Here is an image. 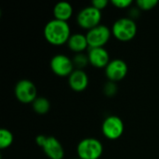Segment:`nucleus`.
<instances>
[{
    "mask_svg": "<svg viewBox=\"0 0 159 159\" xmlns=\"http://www.w3.org/2000/svg\"><path fill=\"white\" fill-rule=\"evenodd\" d=\"M71 35V29L66 21L53 19L44 27L45 39L52 46L59 47L66 44Z\"/></svg>",
    "mask_w": 159,
    "mask_h": 159,
    "instance_id": "f257e3e1",
    "label": "nucleus"
},
{
    "mask_svg": "<svg viewBox=\"0 0 159 159\" xmlns=\"http://www.w3.org/2000/svg\"><path fill=\"white\" fill-rule=\"evenodd\" d=\"M137 30L138 28L135 20L127 17L116 20L111 29L113 36L121 42L132 40L136 36Z\"/></svg>",
    "mask_w": 159,
    "mask_h": 159,
    "instance_id": "f03ea898",
    "label": "nucleus"
},
{
    "mask_svg": "<svg viewBox=\"0 0 159 159\" xmlns=\"http://www.w3.org/2000/svg\"><path fill=\"white\" fill-rule=\"evenodd\" d=\"M76 153L80 159H100L103 153V146L98 139L86 138L77 144Z\"/></svg>",
    "mask_w": 159,
    "mask_h": 159,
    "instance_id": "7ed1b4c3",
    "label": "nucleus"
},
{
    "mask_svg": "<svg viewBox=\"0 0 159 159\" xmlns=\"http://www.w3.org/2000/svg\"><path fill=\"white\" fill-rule=\"evenodd\" d=\"M101 20L102 11L91 5L81 9L76 17V21L78 25L88 31L99 26L101 24Z\"/></svg>",
    "mask_w": 159,
    "mask_h": 159,
    "instance_id": "20e7f679",
    "label": "nucleus"
},
{
    "mask_svg": "<svg viewBox=\"0 0 159 159\" xmlns=\"http://www.w3.org/2000/svg\"><path fill=\"white\" fill-rule=\"evenodd\" d=\"M14 93L17 100L24 104L33 103L37 98V89L35 85L28 79H21L17 82Z\"/></svg>",
    "mask_w": 159,
    "mask_h": 159,
    "instance_id": "39448f33",
    "label": "nucleus"
},
{
    "mask_svg": "<svg viewBox=\"0 0 159 159\" xmlns=\"http://www.w3.org/2000/svg\"><path fill=\"white\" fill-rule=\"evenodd\" d=\"M125 126L122 119L117 116H107L102 125V132L108 140H117L124 133Z\"/></svg>",
    "mask_w": 159,
    "mask_h": 159,
    "instance_id": "423d86ee",
    "label": "nucleus"
},
{
    "mask_svg": "<svg viewBox=\"0 0 159 159\" xmlns=\"http://www.w3.org/2000/svg\"><path fill=\"white\" fill-rule=\"evenodd\" d=\"M111 35H112L111 29L102 24H100L99 26L88 31L86 36L89 43V48H104V46L110 40Z\"/></svg>",
    "mask_w": 159,
    "mask_h": 159,
    "instance_id": "0eeeda50",
    "label": "nucleus"
},
{
    "mask_svg": "<svg viewBox=\"0 0 159 159\" xmlns=\"http://www.w3.org/2000/svg\"><path fill=\"white\" fill-rule=\"evenodd\" d=\"M51 71L60 77H69L70 75L75 70L73 60L64 54H57L50 60Z\"/></svg>",
    "mask_w": 159,
    "mask_h": 159,
    "instance_id": "6e6552de",
    "label": "nucleus"
},
{
    "mask_svg": "<svg viewBox=\"0 0 159 159\" xmlns=\"http://www.w3.org/2000/svg\"><path fill=\"white\" fill-rule=\"evenodd\" d=\"M129 67L127 62L121 59H114L110 61L105 67V75L109 81L119 82L123 80L128 75Z\"/></svg>",
    "mask_w": 159,
    "mask_h": 159,
    "instance_id": "1a4fd4ad",
    "label": "nucleus"
},
{
    "mask_svg": "<svg viewBox=\"0 0 159 159\" xmlns=\"http://www.w3.org/2000/svg\"><path fill=\"white\" fill-rule=\"evenodd\" d=\"M89 61L95 68H104L110 62V56L104 48H90L88 52Z\"/></svg>",
    "mask_w": 159,
    "mask_h": 159,
    "instance_id": "9d476101",
    "label": "nucleus"
},
{
    "mask_svg": "<svg viewBox=\"0 0 159 159\" xmlns=\"http://www.w3.org/2000/svg\"><path fill=\"white\" fill-rule=\"evenodd\" d=\"M89 76L84 70L75 69L68 77V83L71 88L75 92L84 91L89 86Z\"/></svg>",
    "mask_w": 159,
    "mask_h": 159,
    "instance_id": "9b49d317",
    "label": "nucleus"
},
{
    "mask_svg": "<svg viewBox=\"0 0 159 159\" xmlns=\"http://www.w3.org/2000/svg\"><path fill=\"white\" fill-rule=\"evenodd\" d=\"M42 149L49 159H62L64 157V149L60 141L55 137H48Z\"/></svg>",
    "mask_w": 159,
    "mask_h": 159,
    "instance_id": "f8f14e48",
    "label": "nucleus"
},
{
    "mask_svg": "<svg viewBox=\"0 0 159 159\" xmlns=\"http://www.w3.org/2000/svg\"><path fill=\"white\" fill-rule=\"evenodd\" d=\"M74 13L73 6L68 2H59L53 7L54 19L66 21L71 19Z\"/></svg>",
    "mask_w": 159,
    "mask_h": 159,
    "instance_id": "ddd939ff",
    "label": "nucleus"
},
{
    "mask_svg": "<svg viewBox=\"0 0 159 159\" xmlns=\"http://www.w3.org/2000/svg\"><path fill=\"white\" fill-rule=\"evenodd\" d=\"M67 45L69 47V48L77 53H82L83 51H85L88 48H89V43L87 40V36L86 34H74L70 36Z\"/></svg>",
    "mask_w": 159,
    "mask_h": 159,
    "instance_id": "4468645a",
    "label": "nucleus"
},
{
    "mask_svg": "<svg viewBox=\"0 0 159 159\" xmlns=\"http://www.w3.org/2000/svg\"><path fill=\"white\" fill-rule=\"evenodd\" d=\"M32 104L34 111L38 115H46L50 110V102L45 97H37Z\"/></svg>",
    "mask_w": 159,
    "mask_h": 159,
    "instance_id": "2eb2a0df",
    "label": "nucleus"
},
{
    "mask_svg": "<svg viewBox=\"0 0 159 159\" xmlns=\"http://www.w3.org/2000/svg\"><path fill=\"white\" fill-rule=\"evenodd\" d=\"M14 141V136L10 130L7 129H0V148L2 150L8 148Z\"/></svg>",
    "mask_w": 159,
    "mask_h": 159,
    "instance_id": "dca6fc26",
    "label": "nucleus"
},
{
    "mask_svg": "<svg viewBox=\"0 0 159 159\" xmlns=\"http://www.w3.org/2000/svg\"><path fill=\"white\" fill-rule=\"evenodd\" d=\"M72 60H73L75 68L77 70H84V68L89 63L88 55H85L84 53L75 54Z\"/></svg>",
    "mask_w": 159,
    "mask_h": 159,
    "instance_id": "f3484780",
    "label": "nucleus"
},
{
    "mask_svg": "<svg viewBox=\"0 0 159 159\" xmlns=\"http://www.w3.org/2000/svg\"><path fill=\"white\" fill-rule=\"evenodd\" d=\"M158 5L157 0H138L136 2V6L139 9L141 10H151L155 8Z\"/></svg>",
    "mask_w": 159,
    "mask_h": 159,
    "instance_id": "a211bd4d",
    "label": "nucleus"
},
{
    "mask_svg": "<svg viewBox=\"0 0 159 159\" xmlns=\"http://www.w3.org/2000/svg\"><path fill=\"white\" fill-rule=\"evenodd\" d=\"M103 92L107 97H113L117 92V86L115 82L108 81L103 87Z\"/></svg>",
    "mask_w": 159,
    "mask_h": 159,
    "instance_id": "6ab92c4d",
    "label": "nucleus"
},
{
    "mask_svg": "<svg viewBox=\"0 0 159 159\" xmlns=\"http://www.w3.org/2000/svg\"><path fill=\"white\" fill-rule=\"evenodd\" d=\"M111 4L117 8L124 9V8L129 7L133 4V1H131V0H112Z\"/></svg>",
    "mask_w": 159,
    "mask_h": 159,
    "instance_id": "aec40b11",
    "label": "nucleus"
},
{
    "mask_svg": "<svg viewBox=\"0 0 159 159\" xmlns=\"http://www.w3.org/2000/svg\"><path fill=\"white\" fill-rule=\"evenodd\" d=\"M109 1L108 0H94L91 3V6H93L94 7H96L99 10H102L104 8H106V7L108 6Z\"/></svg>",
    "mask_w": 159,
    "mask_h": 159,
    "instance_id": "412c9836",
    "label": "nucleus"
},
{
    "mask_svg": "<svg viewBox=\"0 0 159 159\" xmlns=\"http://www.w3.org/2000/svg\"><path fill=\"white\" fill-rule=\"evenodd\" d=\"M47 139H48V137H46V136L43 135V134H40V135L36 136V138H35V143H36V144H37L39 147L42 148V147L45 145V143H46V142H47Z\"/></svg>",
    "mask_w": 159,
    "mask_h": 159,
    "instance_id": "4be33fe9",
    "label": "nucleus"
},
{
    "mask_svg": "<svg viewBox=\"0 0 159 159\" xmlns=\"http://www.w3.org/2000/svg\"><path fill=\"white\" fill-rule=\"evenodd\" d=\"M75 159H80V158H75Z\"/></svg>",
    "mask_w": 159,
    "mask_h": 159,
    "instance_id": "5701e85b",
    "label": "nucleus"
}]
</instances>
